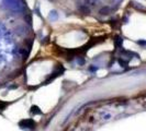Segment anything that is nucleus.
I'll list each match as a JSON object with an SVG mask.
<instances>
[{
	"instance_id": "f257e3e1",
	"label": "nucleus",
	"mask_w": 146,
	"mask_h": 131,
	"mask_svg": "<svg viewBox=\"0 0 146 131\" xmlns=\"http://www.w3.org/2000/svg\"><path fill=\"white\" fill-rule=\"evenodd\" d=\"M2 7L12 11H19L21 10V3L19 0H2Z\"/></svg>"
},
{
	"instance_id": "f03ea898",
	"label": "nucleus",
	"mask_w": 146,
	"mask_h": 131,
	"mask_svg": "<svg viewBox=\"0 0 146 131\" xmlns=\"http://www.w3.org/2000/svg\"><path fill=\"white\" fill-rule=\"evenodd\" d=\"M48 18L51 19L52 21H55V20L58 18V13H57L55 10H53V11H51V12H50V15H48Z\"/></svg>"
},
{
	"instance_id": "7ed1b4c3",
	"label": "nucleus",
	"mask_w": 146,
	"mask_h": 131,
	"mask_svg": "<svg viewBox=\"0 0 146 131\" xmlns=\"http://www.w3.org/2000/svg\"><path fill=\"white\" fill-rule=\"evenodd\" d=\"M109 12H110V8L107 7V6L101 8V9H100V11H99V13H100V14H102V15L103 14H109Z\"/></svg>"
}]
</instances>
